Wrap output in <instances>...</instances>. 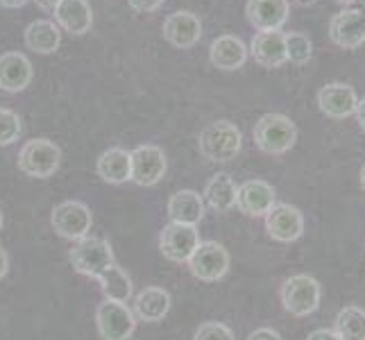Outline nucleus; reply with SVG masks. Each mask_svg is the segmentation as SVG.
<instances>
[{"label": "nucleus", "instance_id": "f257e3e1", "mask_svg": "<svg viewBox=\"0 0 365 340\" xmlns=\"http://www.w3.org/2000/svg\"><path fill=\"white\" fill-rule=\"evenodd\" d=\"M241 145H243L241 130L230 120L211 123L209 128L200 132V138H197L200 155H202L207 161H216V163L232 161L238 153H241Z\"/></svg>", "mask_w": 365, "mask_h": 340}, {"label": "nucleus", "instance_id": "f03ea898", "mask_svg": "<svg viewBox=\"0 0 365 340\" xmlns=\"http://www.w3.org/2000/svg\"><path fill=\"white\" fill-rule=\"evenodd\" d=\"M297 141L295 123L284 113H266L255 125V143L266 155H284Z\"/></svg>", "mask_w": 365, "mask_h": 340}, {"label": "nucleus", "instance_id": "7ed1b4c3", "mask_svg": "<svg viewBox=\"0 0 365 340\" xmlns=\"http://www.w3.org/2000/svg\"><path fill=\"white\" fill-rule=\"evenodd\" d=\"M71 263L80 274L98 279V277L114 263V252H111V245L105 238L84 236L80 241H75L71 249Z\"/></svg>", "mask_w": 365, "mask_h": 340}, {"label": "nucleus", "instance_id": "20e7f679", "mask_svg": "<svg viewBox=\"0 0 365 340\" xmlns=\"http://www.w3.org/2000/svg\"><path fill=\"white\" fill-rule=\"evenodd\" d=\"M59 161H61V153L53 141H48V138H34V141H28L21 148L19 170L28 175V177L46 180L57 172Z\"/></svg>", "mask_w": 365, "mask_h": 340}, {"label": "nucleus", "instance_id": "39448f33", "mask_svg": "<svg viewBox=\"0 0 365 340\" xmlns=\"http://www.w3.org/2000/svg\"><path fill=\"white\" fill-rule=\"evenodd\" d=\"M282 304L291 316H311L320 306V284L311 274L288 277L282 286Z\"/></svg>", "mask_w": 365, "mask_h": 340}, {"label": "nucleus", "instance_id": "423d86ee", "mask_svg": "<svg viewBox=\"0 0 365 340\" xmlns=\"http://www.w3.org/2000/svg\"><path fill=\"white\" fill-rule=\"evenodd\" d=\"M53 230L66 238V241H80V238L89 236L91 232V209L84 202H78V200H68V202H61L53 209Z\"/></svg>", "mask_w": 365, "mask_h": 340}, {"label": "nucleus", "instance_id": "0eeeda50", "mask_svg": "<svg viewBox=\"0 0 365 340\" xmlns=\"http://www.w3.org/2000/svg\"><path fill=\"white\" fill-rule=\"evenodd\" d=\"M191 274L200 282H218L230 270V252L216 241L200 243L197 249L186 261Z\"/></svg>", "mask_w": 365, "mask_h": 340}, {"label": "nucleus", "instance_id": "6e6552de", "mask_svg": "<svg viewBox=\"0 0 365 340\" xmlns=\"http://www.w3.org/2000/svg\"><path fill=\"white\" fill-rule=\"evenodd\" d=\"M329 39L345 50H356L365 43V5L341 9L329 23Z\"/></svg>", "mask_w": 365, "mask_h": 340}, {"label": "nucleus", "instance_id": "1a4fd4ad", "mask_svg": "<svg viewBox=\"0 0 365 340\" xmlns=\"http://www.w3.org/2000/svg\"><path fill=\"white\" fill-rule=\"evenodd\" d=\"M98 331L103 340H128L136 329V318L128 304L105 299L96 311Z\"/></svg>", "mask_w": 365, "mask_h": 340}, {"label": "nucleus", "instance_id": "9d476101", "mask_svg": "<svg viewBox=\"0 0 365 340\" xmlns=\"http://www.w3.org/2000/svg\"><path fill=\"white\" fill-rule=\"evenodd\" d=\"M200 234L195 225H182V222H168L161 230L159 236V249L161 254L173 263H184L191 259V254L197 249Z\"/></svg>", "mask_w": 365, "mask_h": 340}, {"label": "nucleus", "instance_id": "9b49d317", "mask_svg": "<svg viewBox=\"0 0 365 340\" xmlns=\"http://www.w3.org/2000/svg\"><path fill=\"white\" fill-rule=\"evenodd\" d=\"M132 182L138 186H155L166 175V155L157 145H138L130 153Z\"/></svg>", "mask_w": 365, "mask_h": 340}, {"label": "nucleus", "instance_id": "f8f14e48", "mask_svg": "<svg viewBox=\"0 0 365 340\" xmlns=\"http://www.w3.org/2000/svg\"><path fill=\"white\" fill-rule=\"evenodd\" d=\"M266 230L279 243H293L304 232V216L293 205H274L266 213Z\"/></svg>", "mask_w": 365, "mask_h": 340}, {"label": "nucleus", "instance_id": "ddd939ff", "mask_svg": "<svg viewBox=\"0 0 365 340\" xmlns=\"http://www.w3.org/2000/svg\"><path fill=\"white\" fill-rule=\"evenodd\" d=\"M247 21L259 32H279L291 14L288 0H247Z\"/></svg>", "mask_w": 365, "mask_h": 340}, {"label": "nucleus", "instance_id": "4468645a", "mask_svg": "<svg viewBox=\"0 0 365 340\" xmlns=\"http://www.w3.org/2000/svg\"><path fill=\"white\" fill-rule=\"evenodd\" d=\"M356 103H359L356 91L345 82H329V84H324L318 93L320 111L324 116L336 118V120H343V118L351 116L356 109Z\"/></svg>", "mask_w": 365, "mask_h": 340}, {"label": "nucleus", "instance_id": "2eb2a0df", "mask_svg": "<svg viewBox=\"0 0 365 340\" xmlns=\"http://www.w3.org/2000/svg\"><path fill=\"white\" fill-rule=\"evenodd\" d=\"M163 39L180 50L193 48L202 39V23L193 11H175L163 21Z\"/></svg>", "mask_w": 365, "mask_h": 340}, {"label": "nucleus", "instance_id": "dca6fc26", "mask_svg": "<svg viewBox=\"0 0 365 340\" xmlns=\"http://www.w3.org/2000/svg\"><path fill=\"white\" fill-rule=\"evenodd\" d=\"M274 188L263 182V180H247L238 186L236 193V207L241 209L245 216L259 218L266 216V213L274 207Z\"/></svg>", "mask_w": 365, "mask_h": 340}, {"label": "nucleus", "instance_id": "f3484780", "mask_svg": "<svg viewBox=\"0 0 365 340\" xmlns=\"http://www.w3.org/2000/svg\"><path fill=\"white\" fill-rule=\"evenodd\" d=\"M32 82V64L23 53L0 55V89L7 93H21Z\"/></svg>", "mask_w": 365, "mask_h": 340}, {"label": "nucleus", "instance_id": "a211bd4d", "mask_svg": "<svg viewBox=\"0 0 365 340\" xmlns=\"http://www.w3.org/2000/svg\"><path fill=\"white\" fill-rule=\"evenodd\" d=\"M247 53H252L255 61L261 64L263 68H279L288 61L286 39H284L282 32H259V34H255V39H252Z\"/></svg>", "mask_w": 365, "mask_h": 340}, {"label": "nucleus", "instance_id": "6ab92c4d", "mask_svg": "<svg viewBox=\"0 0 365 340\" xmlns=\"http://www.w3.org/2000/svg\"><path fill=\"white\" fill-rule=\"evenodd\" d=\"M55 21L68 34L82 36L91 30L93 11L86 0H59V5L55 7Z\"/></svg>", "mask_w": 365, "mask_h": 340}, {"label": "nucleus", "instance_id": "aec40b11", "mask_svg": "<svg viewBox=\"0 0 365 340\" xmlns=\"http://www.w3.org/2000/svg\"><path fill=\"white\" fill-rule=\"evenodd\" d=\"M211 64L220 71H236L245 64L247 59V46L232 34H222L218 39H213L209 48Z\"/></svg>", "mask_w": 365, "mask_h": 340}, {"label": "nucleus", "instance_id": "412c9836", "mask_svg": "<svg viewBox=\"0 0 365 340\" xmlns=\"http://www.w3.org/2000/svg\"><path fill=\"white\" fill-rule=\"evenodd\" d=\"M168 311H170V295L163 288L148 286L134 299V313L143 322H159L168 316Z\"/></svg>", "mask_w": 365, "mask_h": 340}, {"label": "nucleus", "instance_id": "4be33fe9", "mask_svg": "<svg viewBox=\"0 0 365 340\" xmlns=\"http://www.w3.org/2000/svg\"><path fill=\"white\" fill-rule=\"evenodd\" d=\"M98 175L109 184H123L132 180V159L123 148H109L98 159Z\"/></svg>", "mask_w": 365, "mask_h": 340}, {"label": "nucleus", "instance_id": "5701e85b", "mask_svg": "<svg viewBox=\"0 0 365 340\" xmlns=\"http://www.w3.org/2000/svg\"><path fill=\"white\" fill-rule=\"evenodd\" d=\"M61 43V32L55 21H34L25 28V46L39 55H53Z\"/></svg>", "mask_w": 365, "mask_h": 340}, {"label": "nucleus", "instance_id": "b1692460", "mask_svg": "<svg viewBox=\"0 0 365 340\" xmlns=\"http://www.w3.org/2000/svg\"><path fill=\"white\" fill-rule=\"evenodd\" d=\"M168 216L173 222L197 225L205 216V200L195 191H178L168 200Z\"/></svg>", "mask_w": 365, "mask_h": 340}, {"label": "nucleus", "instance_id": "393cba45", "mask_svg": "<svg viewBox=\"0 0 365 340\" xmlns=\"http://www.w3.org/2000/svg\"><path fill=\"white\" fill-rule=\"evenodd\" d=\"M236 193H238V186L236 182L230 177L227 172H218L207 182L205 188V202L218 213H225L236 207Z\"/></svg>", "mask_w": 365, "mask_h": 340}, {"label": "nucleus", "instance_id": "a878e982", "mask_svg": "<svg viewBox=\"0 0 365 340\" xmlns=\"http://www.w3.org/2000/svg\"><path fill=\"white\" fill-rule=\"evenodd\" d=\"M98 282L105 293V299H114L125 304V302L132 297V279L128 277V272L116 266V263H111V266L98 277Z\"/></svg>", "mask_w": 365, "mask_h": 340}, {"label": "nucleus", "instance_id": "bb28decb", "mask_svg": "<svg viewBox=\"0 0 365 340\" xmlns=\"http://www.w3.org/2000/svg\"><path fill=\"white\" fill-rule=\"evenodd\" d=\"M336 334L341 340H365V311L347 306L336 316Z\"/></svg>", "mask_w": 365, "mask_h": 340}, {"label": "nucleus", "instance_id": "cd10ccee", "mask_svg": "<svg viewBox=\"0 0 365 340\" xmlns=\"http://www.w3.org/2000/svg\"><path fill=\"white\" fill-rule=\"evenodd\" d=\"M286 39V57L288 61H293V64L302 66L307 64L313 55V43L307 34L302 32H291V34H284Z\"/></svg>", "mask_w": 365, "mask_h": 340}, {"label": "nucleus", "instance_id": "c85d7f7f", "mask_svg": "<svg viewBox=\"0 0 365 340\" xmlns=\"http://www.w3.org/2000/svg\"><path fill=\"white\" fill-rule=\"evenodd\" d=\"M21 136V118L16 111L0 107V145H11Z\"/></svg>", "mask_w": 365, "mask_h": 340}, {"label": "nucleus", "instance_id": "c756f323", "mask_svg": "<svg viewBox=\"0 0 365 340\" xmlns=\"http://www.w3.org/2000/svg\"><path fill=\"white\" fill-rule=\"evenodd\" d=\"M193 340H234V331L222 322H205L200 324Z\"/></svg>", "mask_w": 365, "mask_h": 340}, {"label": "nucleus", "instance_id": "7c9ffc66", "mask_svg": "<svg viewBox=\"0 0 365 340\" xmlns=\"http://www.w3.org/2000/svg\"><path fill=\"white\" fill-rule=\"evenodd\" d=\"M128 3L132 9L141 11V14H150V11H157L163 5V0H128Z\"/></svg>", "mask_w": 365, "mask_h": 340}, {"label": "nucleus", "instance_id": "2f4dec72", "mask_svg": "<svg viewBox=\"0 0 365 340\" xmlns=\"http://www.w3.org/2000/svg\"><path fill=\"white\" fill-rule=\"evenodd\" d=\"M247 340H282V336L277 334L274 329H268V326H263V329L252 331Z\"/></svg>", "mask_w": 365, "mask_h": 340}, {"label": "nucleus", "instance_id": "473e14b6", "mask_svg": "<svg viewBox=\"0 0 365 340\" xmlns=\"http://www.w3.org/2000/svg\"><path fill=\"white\" fill-rule=\"evenodd\" d=\"M309 340H341L338 338L336 331H329V329H316L309 334Z\"/></svg>", "mask_w": 365, "mask_h": 340}, {"label": "nucleus", "instance_id": "72a5a7b5", "mask_svg": "<svg viewBox=\"0 0 365 340\" xmlns=\"http://www.w3.org/2000/svg\"><path fill=\"white\" fill-rule=\"evenodd\" d=\"M354 113H356V120H359V125H361V130L365 132V98H363V100H359V103H356Z\"/></svg>", "mask_w": 365, "mask_h": 340}, {"label": "nucleus", "instance_id": "f704fd0d", "mask_svg": "<svg viewBox=\"0 0 365 340\" xmlns=\"http://www.w3.org/2000/svg\"><path fill=\"white\" fill-rule=\"evenodd\" d=\"M7 270H9V259H7V252L0 247V279L7 274Z\"/></svg>", "mask_w": 365, "mask_h": 340}, {"label": "nucleus", "instance_id": "c9c22d12", "mask_svg": "<svg viewBox=\"0 0 365 340\" xmlns=\"http://www.w3.org/2000/svg\"><path fill=\"white\" fill-rule=\"evenodd\" d=\"M34 3L43 11H55V7L59 5V0H34Z\"/></svg>", "mask_w": 365, "mask_h": 340}, {"label": "nucleus", "instance_id": "e433bc0d", "mask_svg": "<svg viewBox=\"0 0 365 340\" xmlns=\"http://www.w3.org/2000/svg\"><path fill=\"white\" fill-rule=\"evenodd\" d=\"M28 0H0V7H7V9H16V7H23Z\"/></svg>", "mask_w": 365, "mask_h": 340}, {"label": "nucleus", "instance_id": "4c0bfd02", "mask_svg": "<svg viewBox=\"0 0 365 340\" xmlns=\"http://www.w3.org/2000/svg\"><path fill=\"white\" fill-rule=\"evenodd\" d=\"M293 3H297V5H302V7H307V5H313L316 0H293Z\"/></svg>", "mask_w": 365, "mask_h": 340}, {"label": "nucleus", "instance_id": "58836bf2", "mask_svg": "<svg viewBox=\"0 0 365 340\" xmlns=\"http://www.w3.org/2000/svg\"><path fill=\"white\" fill-rule=\"evenodd\" d=\"M336 3H338V5H345V7H349L351 3H356V0H336Z\"/></svg>", "mask_w": 365, "mask_h": 340}, {"label": "nucleus", "instance_id": "ea45409f", "mask_svg": "<svg viewBox=\"0 0 365 340\" xmlns=\"http://www.w3.org/2000/svg\"><path fill=\"white\" fill-rule=\"evenodd\" d=\"M361 186L365 188V166L361 168Z\"/></svg>", "mask_w": 365, "mask_h": 340}, {"label": "nucleus", "instance_id": "a19ab883", "mask_svg": "<svg viewBox=\"0 0 365 340\" xmlns=\"http://www.w3.org/2000/svg\"><path fill=\"white\" fill-rule=\"evenodd\" d=\"M0 230H3V211H0Z\"/></svg>", "mask_w": 365, "mask_h": 340}]
</instances>
